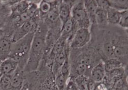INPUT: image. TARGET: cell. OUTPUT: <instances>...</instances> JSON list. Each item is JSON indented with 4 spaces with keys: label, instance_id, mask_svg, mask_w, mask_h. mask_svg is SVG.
I'll use <instances>...</instances> for the list:
<instances>
[{
    "label": "cell",
    "instance_id": "6da1fadb",
    "mask_svg": "<svg viewBox=\"0 0 128 90\" xmlns=\"http://www.w3.org/2000/svg\"><path fill=\"white\" fill-rule=\"evenodd\" d=\"M48 33L46 24L40 23L34 33L28 62L23 71L30 72L38 69L44 54Z\"/></svg>",
    "mask_w": 128,
    "mask_h": 90
},
{
    "label": "cell",
    "instance_id": "7a4b0ae2",
    "mask_svg": "<svg viewBox=\"0 0 128 90\" xmlns=\"http://www.w3.org/2000/svg\"><path fill=\"white\" fill-rule=\"evenodd\" d=\"M34 33H30L12 43L9 57L18 62V68L22 70H24L27 63Z\"/></svg>",
    "mask_w": 128,
    "mask_h": 90
},
{
    "label": "cell",
    "instance_id": "3957f363",
    "mask_svg": "<svg viewBox=\"0 0 128 90\" xmlns=\"http://www.w3.org/2000/svg\"><path fill=\"white\" fill-rule=\"evenodd\" d=\"M39 12L34 17L24 23L22 25L14 30L11 36L12 43L15 42L32 32H35L39 24Z\"/></svg>",
    "mask_w": 128,
    "mask_h": 90
},
{
    "label": "cell",
    "instance_id": "277c9868",
    "mask_svg": "<svg viewBox=\"0 0 128 90\" xmlns=\"http://www.w3.org/2000/svg\"><path fill=\"white\" fill-rule=\"evenodd\" d=\"M71 17L79 28H89L90 21L85 10L84 1L77 2L71 8Z\"/></svg>",
    "mask_w": 128,
    "mask_h": 90
},
{
    "label": "cell",
    "instance_id": "5b68a950",
    "mask_svg": "<svg viewBox=\"0 0 128 90\" xmlns=\"http://www.w3.org/2000/svg\"><path fill=\"white\" fill-rule=\"evenodd\" d=\"M91 38L89 28H79L75 32L71 42V46L74 48L84 47L90 41Z\"/></svg>",
    "mask_w": 128,
    "mask_h": 90
},
{
    "label": "cell",
    "instance_id": "8992f818",
    "mask_svg": "<svg viewBox=\"0 0 128 90\" xmlns=\"http://www.w3.org/2000/svg\"><path fill=\"white\" fill-rule=\"evenodd\" d=\"M12 43L11 36L7 35L0 36V62L9 57Z\"/></svg>",
    "mask_w": 128,
    "mask_h": 90
},
{
    "label": "cell",
    "instance_id": "52a82bcc",
    "mask_svg": "<svg viewBox=\"0 0 128 90\" xmlns=\"http://www.w3.org/2000/svg\"><path fill=\"white\" fill-rule=\"evenodd\" d=\"M18 67L17 61L8 57L0 62V73L1 75H13Z\"/></svg>",
    "mask_w": 128,
    "mask_h": 90
},
{
    "label": "cell",
    "instance_id": "ba28073f",
    "mask_svg": "<svg viewBox=\"0 0 128 90\" xmlns=\"http://www.w3.org/2000/svg\"><path fill=\"white\" fill-rule=\"evenodd\" d=\"M23 71V70L18 68L12 75L10 84L6 90H21L24 83Z\"/></svg>",
    "mask_w": 128,
    "mask_h": 90
},
{
    "label": "cell",
    "instance_id": "9c48e42d",
    "mask_svg": "<svg viewBox=\"0 0 128 90\" xmlns=\"http://www.w3.org/2000/svg\"><path fill=\"white\" fill-rule=\"evenodd\" d=\"M106 72L104 66V63L100 62L94 66L91 70L90 79L97 83H101L104 78Z\"/></svg>",
    "mask_w": 128,
    "mask_h": 90
},
{
    "label": "cell",
    "instance_id": "30bf717a",
    "mask_svg": "<svg viewBox=\"0 0 128 90\" xmlns=\"http://www.w3.org/2000/svg\"><path fill=\"white\" fill-rule=\"evenodd\" d=\"M67 58V54L65 46L62 50L55 57L53 61L52 69L55 74H56L60 71Z\"/></svg>",
    "mask_w": 128,
    "mask_h": 90
},
{
    "label": "cell",
    "instance_id": "8fae6325",
    "mask_svg": "<svg viewBox=\"0 0 128 90\" xmlns=\"http://www.w3.org/2000/svg\"><path fill=\"white\" fill-rule=\"evenodd\" d=\"M71 6L70 3L66 1H61L58 6L59 18L62 24L71 18Z\"/></svg>",
    "mask_w": 128,
    "mask_h": 90
},
{
    "label": "cell",
    "instance_id": "7c38bea8",
    "mask_svg": "<svg viewBox=\"0 0 128 90\" xmlns=\"http://www.w3.org/2000/svg\"><path fill=\"white\" fill-rule=\"evenodd\" d=\"M75 25L77 26L76 24L71 17L70 18L62 24L60 38L64 40H66L69 38L73 32V31L75 28Z\"/></svg>",
    "mask_w": 128,
    "mask_h": 90
},
{
    "label": "cell",
    "instance_id": "4fadbf2b",
    "mask_svg": "<svg viewBox=\"0 0 128 90\" xmlns=\"http://www.w3.org/2000/svg\"><path fill=\"white\" fill-rule=\"evenodd\" d=\"M84 5L90 22L95 21V13L97 8V5L96 1H92V0L85 1H84Z\"/></svg>",
    "mask_w": 128,
    "mask_h": 90
},
{
    "label": "cell",
    "instance_id": "5bb4252c",
    "mask_svg": "<svg viewBox=\"0 0 128 90\" xmlns=\"http://www.w3.org/2000/svg\"><path fill=\"white\" fill-rule=\"evenodd\" d=\"M120 17V11L111 7H110L107 10V22L108 23L113 25L118 24Z\"/></svg>",
    "mask_w": 128,
    "mask_h": 90
},
{
    "label": "cell",
    "instance_id": "9a60e30c",
    "mask_svg": "<svg viewBox=\"0 0 128 90\" xmlns=\"http://www.w3.org/2000/svg\"><path fill=\"white\" fill-rule=\"evenodd\" d=\"M122 63L117 58H112L104 63V66L106 73H108L115 69L122 67Z\"/></svg>",
    "mask_w": 128,
    "mask_h": 90
},
{
    "label": "cell",
    "instance_id": "2e32d148",
    "mask_svg": "<svg viewBox=\"0 0 128 90\" xmlns=\"http://www.w3.org/2000/svg\"><path fill=\"white\" fill-rule=\"evenodd\" d=\"M65 40L60 37L54 44L49 56V59L50 61H53L55 57L65 47Z\"/></svg>",
    "mask_w": 128,
    "mask_h": 90
},
{
    "label": "cell",
    "instance_id": "e0dca14e",
    "mask_svg": "<svg viewBox=\"0 0 128 90\" xmlns=\"http://www.w3.org/2000/svg\"><path fill=\"white\" fill-rule=\"evenodd\" d=\"M90 62V59L87 57H85L81 59L76 68V72L79 76H85V74L88 70Z\"/></svg>",
    "mask_w": 128,
    "mask_h": 90
},
{
    "label": "cell",
    "instance_id": "ac0fdd59",
    "mask_svg": "<svg viewBox=\"0 0 128 90\" xmlns=\"http://www.w3.org/2000/svg\"><path fill=\"white\" fill-rule=\"evenodd\" d=\"M56 78V84L59 90H64L66 88L67 80L69 77V74L62 73L60 72H58Z\"/></svg>",
    "mask_w": 128,
    "mask_h": 90
},
{
    "label": "cell",
    "instance_id": "d6986e66",
    "mask_svg": "<svg viewBox=\"0 0 128 90\" xmlns=\"http://www.w3.org/2000/svg\"><path fill=\"white\" fill-rule=\"evenodd\" d=\"M94 19L99 25H104L107 23V10L97 7L95 13Z\"/></svg>",
    "mask_w": 128,
    "mask_h": 90
},
{
    "label": "cell",
    "instance_id": "ffe728a7",
    "mask_svg": "<svg viewBox=\"0 0 128 90\" xmlns=\"http://www.w3.org/2000/svg\"><path fill=\"white\" fill-rule=\"evenodd\" d=\"M46 20L50 23H54L60 19L58 6L54 5L51 10L46 15Z\"/></svg>",
    "mask_w": 128,
    "mask_h": 90
},
{
    "label": "cell",
    "instance_id": "44dd1931",
    "mask_svg": "<svg viewBox=\"0 0 128 90\" xmlns=\"http://www.w3.org/2000/svg\"><path fill=\"white\" fill-rule=\"evenodd\" d=\"M54 5V3H51V1H40L38 6V10L39 12L40 15H46L51 10Z\"/></svg>",
    "mask_w": 128,
    "mask_h": 90
},
{
    "label": "cell",
    "instance_id": "7402d4cb",
    "mask_svg": "<svg viewBox=\"0 0 128 90\" xmlns=\"http://www.w3.org/2000/svg\"><path fill=\"white\" fill-rule=\"evenodd\" d=\"M110 7L118 11L128 10V1H108Z\"/></svg>",
    "mask_w": 128,
    "mask_h": 90
},
{
    "label": "cell",
    "instance_id": "603a6c76",
    "mask_svg": "<svg viewBox=\"0 0 128 90\" xmlns=\"http://www.w3.org/2000/svg\"><path fill=\"white\" fill-rule=\"evenodd\" d=\"M13 75H1L0 77V89L1 90H7Z\"/></svg>",
    "mask_w": 128,
    "mask_h": 90
},
{
    "label": "cell",
    "instance_id": "cb8c5ba5",
    "mask_svg": "<svg viewBox=\"0 0 128 90\" xmlns=\"http://www.w3.org/2000/svg\"><path fill=\"white\" fill-rule=\"evenodd\" d=\"M119 25L123 28L128 27V10L120 11V17L118 23Z\"/></svg>",
    "mask_w": 128,
    "mask_h": 90
},
{
    "label": "cell",
    "instance_id": "d4e9b609",
    "mask_svg": "<svg viewBox=\"0 0 128 90\" xmlns=\"http://www.w3.org/2000/svg\"><path fill=\"white\" fill-rule=\"evenodd\" d=\"M96 3H97V7L100 8L107 10L110 7L108 1L98 0V1H96Z\"/></svg>",
    "mask_w": 128,
    "mask_h": 90
},
{
    "label": "cell",
    "instance_id": "484cf974",
    "mask_svg": "<svg viewBox=\"0 0 128 90\" xmlns=\"http://www.w3.org/2000/svg\"><path fill=\"white\" fill-rule=\"evenodd\" d=\"M66 90H78V87L76 82L73 80H69L67 83L66 86Z\"/></svg>",
    "mask_w": 128,
    "mask_h": 90
},
{
    "label": "cell",
    "instance_id": "4316f807",
    "mask_svg": "<svg viewBox=\"0 0 128 90\" xmlns=\"http://www.w3.org/2000/svg\"><path fill=\"white\" fill-rule=\"evenodd\" d=\"M108 74H109L110 76L112 77H116L117 76H120L122 75V74H123V69H122V68L116 69L108 73Z\"/></svg>",
    "mask_w": 128,
    "mask_h": 90
},
{
    "label": "cell",
    "instance_id": "83f0119b",
    "mask_svg": "<svg viewBox=\"0 0 128 90\" xmlns=\"http://www.w3.org/2000/svg\"><path fill=\"white\" fill-rule=\"evenodd\" d=\"M100 84L96 83L91 79L87 80V89L88 90H96Z\"/></svg>",
    "mask_w": 128,
    "mask_h": 90
},
{
    "label": "cell",
    "instance_id": "f1b7e54d",
    "mask_svg": "<svg viewBox=\"0 0 128 90\" xmlns=\"http://www.w3.org/2000/svg\"><path fill=\"white\" fill-rule=\"evenodd\" d=\"M20 90H30V85L28 83H24V84Z\"/></svg>",
    "mask_w": 128,
    "mask_h": 90
},
{
    "label": "cell",
    "instance_id": "f546056e",
    "mask_svg": "<svg viewBox=\"0 0 128 90\" xmlns=\"http://www.w3.org/2000/svg\"><path fill=\"white\" fill-rule=\"evenodd\" d=\"M3 18L0 17V28H1L3 26Z\"/></svg>",
    "mask_w": 128,
    "mask_h": 90
},
{
    "label": "cell",
    "instance_id": "4dcf8cb0",
    "mask_svg": "<svg viewBox=\"0 0 128 90\" xmlns=\"http://www.w3.org/2000/svg\"><path fill=\"white\" fill-rule=\"evenodd\" d=\"M96 90H100V89L98 88H98H97V89H96Z\"/></svg>",
    "mask_w": 128,
    "mask_h": 90
},
{
    "label": "cell",
    "instance_id": "1f68e13d",
    "mask_svg": "<svg viewBox=\"0 0 128 90\" xmlns=\"http://www.w3.org/2000/svg\"><path fill=\"white\" fill-rule=\"evenodd\" d=\"M1 73H0V77H1Z\"/></svg>",
    "mask_w": 128,
    "mask_h": 90
},
{
    "label": "cell",
    "instance_id": "d6a6232c",
    "mask_svg": "<svg viewBox=\"0 0 128 90\" xmlns=\"http://www.w3.org/2000/svg\"><path fill=\"white\" fill-rule=\"evenodd\" d=\"M0 90H1V89H0Z\"/></svg>",
    "mask_w": 128,
    "mask_h": 90
}]
</instances>
